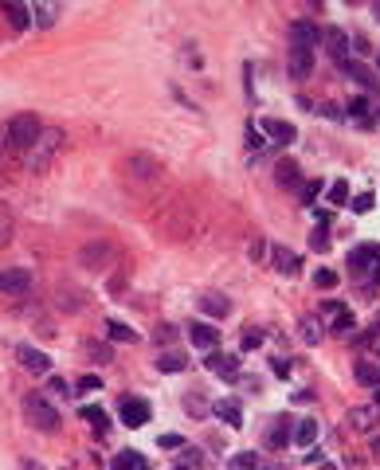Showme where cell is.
Returning <instances> with one entry per match:
<instances>
[{
    "instance_id": "cell-1",
    "label": "cell",
    "mask_w": 380,
    "mask_h": 470,
    "mask_svg": "<svg viewBox=\"0 0 380 470\" xmlns=\"http://www.w3.org/2000/svg\"><path fill=\"white\" fill-rule=\"evenodd\" d=\"M40 133H43V122L36 118V114H16L8 126H0V141H4V153H8V157H28Z\"/></svg>"
},
{
    "instance_id": "cell-2",
    "label": "cell",
    "mask_w": 380,
    "mask_h": 470,
    "mask_svg": "<svg viewBox=\"0 0 380 470\" xmlns=\"http://www.w3.org/2000/svg\"><path fill=\"white\" fill-rule=\"evenodd\" d=\"M63 149V130H43L40 138H36V145H31V153L24 161H28V169L31 172H48L51 169V161L59 157Z\"/></svg>"
},
{
    "instance_id": "cell-3",
    "label": "cell",
    "mask_w": 380,
    "mask_h": 470,
    "mask_svg": "<svg viewBox=\"0 0 380 470\" xmlns=\"http://www.w3.org/2000/svg\"><path fill=\"white\" fill-rule=\"evenodd\" d=\"M24 416H28V423H31L36 431H43V435H51V431L59 427V411L51 408L40 392H31L28 400H24Z\"/></svg>"
},
{
    "instance_id": "cell-4",
    "label": "cell",
    "mask_w": 380,
    "mask_h": 470,
    "mask_svg": "<svg viewBox=\"0 0 380 470\" xmlns=\"http://www.w3.org/2000/svg\"><path fill=\"white\" fill-rule=\"evenodd\" d=\"M31 291V270L28 267H4L0 270V294L8 298H24Z\"/></svg>"
},
{
    "instance_id": "cell-5",
    "label": "cell",
    "mask_w": 380,
    "mask_h": 470,
    "mask_svg": "<svg viewBox=\"0 0 380 470\" xmlns=\"http://www.w3.org/2000/svg\"><path fill=\"white\" fill-rule=\"evenodd\" d=\"M349 270L353 274H369V282H377L380 279V247H357L349 255Z\"/></svg>"
},
{
    "instance_id": "cell-6",
    "label": "cell",
    "mask_w": 380,
    "mask_h": 470,
    "mask_svg": "<svg viewBox=\"0 0 380 470\" xmlns=\"http://www.w3.org/2000/svg\"><path fill=\"white\" fill-rule=\"evenodd\" d=\"M321 43V28L314 20H294L291 24V47H306L314 51Z\"/></svg>"
},
{
    "instance_id": "cell-7",
    "label": "cell",
    "mask_w": 380,
    "mask_h": 470,
    "mask_svg": "<svg viewBox=\"0 0 380 470\" xmlns=\"http://www.w3.org/2000/svg\"><path fill=\"white\" fill-rule=\"evenodd\" d=\"M118 416H122L126 427H145V423H149V404L138 400V396H126L122 408H118Z\"/></svg>"
},
{
    "instance_id": "cell-8",
    "label": "cell",
    "mask_w": 380,
    "mask_h": 470,
    "mask_svg": "<svg viewBox=\"0 0 380 470\" xmlns=\"http://www.w3.org/2000/svg\"><path fill=\"white\" fill-rule=\"evenodd\" d=\"M216 376H224V381H235L240 376V357H231V353H208V360H204Z\"/></svg>"
},
{
    "instance_id": "cell-9",
    "label": "cell",
    "mask_w": 380,
    "mask_h": 470,
    "mask_svg": "<svg viewBox=\"0 0 380 470\" xmlns=\"http://www.w3.org/2000/svg\"><path fill=\"white\" fill-rule=\"evenodd\" d=\"M286 71H291V79H310V71H314V51L291 47V55H286Z\"/></svg>"
},
{
    "instance_id": "cell-10",
    "label": "cell",
    "mask_w": 380,
    "mask_h": 470,
    "mask_svg": "<svg viewBox=\"0 0 380 470\" xmlns=\"http://www.w3.org/2000/svg\"><path fill=\"white\" fill-rule=\"evenodd\" d=\"M126 172H133L138 180H153L161 172V165L153 157H145V153H133V157H126Z\"/></svg>"
},
{
    "instance_id": "cell-11",
    "label": "cell",
    "mask_w": 380,
    "mask_h": 470,
    "mask_svg": "<svg viewBox=\"0 0 380 470\" xmlns=\"http://www.w3.org/2000/svg\"><path fill=\"white\" fill-rule=\"evenodd\" d=\"M106 259H114V247H110V243H87V247H82L79 251V263H82V267H102V263H106Z\"/></svg>"
},
{
    "instance_id": "cell-12",
    "label": "cell",
    "mask_w": 380,
    "mask_h": 470,
    "mask_svg": "<svg viewBox=\"0 0 380 470\" xmlns=\"http://www.w3.org/2000/svg\"><path fill=\"white\" fill-rule=\"evenodd\" d=\"M321 40H326V47H330V55L337 63L349 59V36H345L341 28H326V31H321Z\"/></svg>"
},
{
    "instance_id": "cell-13",
    "label": "cell",
    "mask_w": 380,
    "mask_h": 470,
    "mask_svg": "<svg viewBox=\"0 0 380 470\" xmlns=\"http://www.w3.org/2000/svg\"><path fill=\"white\" fill-rule=\"evenodd\" d=\"M20 365L28 372H36V376H43V372L51 369V357H48V353H40V349H31V345H20Z\"/></svg>"
},
{
    "instance_id": "cell-14",
    "label": "cell",
    "mask_w": 380,
    "mask_h": 470,
    "mask_svg": "<svg viewBox=\"0 0 380 470\" xmlns=\"http://www.w3.org/2000/svg\"><path fill=\"white\" fill-rule=\"evenodd\" d=\"M189 341L196 345V349H212V345L220 341V330H212L208 321H192V325H189Z\"/></svg>"
},
{
    "instance_id": "cell-15",
    "label": "cell",
    "mask_w": 380,
    "mask_h": 470,
    "mask_svg": "<svg viewBox=\"0 0 380 470\" xmlns=\"http://www.w3.org/2000/svg\"><path fill=\"white\" fill-rule=\"evenodd\" d=\"M270 263H275V270H279V274H286V279H291V274H298V255H294L291 247H275V251H270Z\"/></svg>"
},
{
    "instance_id": "cell-16",
    "label": "cell",
    "mask_w": 380,
    "mask_h": 470,
    "mask_svg": "<svg viewBox=\"0 0 380 470\" xmlns=\"http://www.w3.org/2000/svg\"><path fill=\"white\" fill-rule=\"evenodd\" d=\"M337 67H341V75H349V79H357L360 87H377V75H372L369 67H360V63H353V59H341Z\"/></svg>"
},
{
    "instance_id": "cell-17",
    "label": "cell",
    "mask_w": 380,
    "mask_h": 470,
    "mask_svg": "<svg viewBox=\"0 0 380 470\" xmlns=\"http://www.w3.org/2000/svg\"><path fill=\"white\" fill-rule=\"evenodd\" d=\"M200 310L208 314V318H228V314H231V302L224 298V294H204V298H200Z\"/></svg>"
},
{
    "instance_id": "cell-18",
    "label": "cell",
    "mask_w": 380,
    "mask_h": 470,
    "mask_svg": "<svg viewBox=\"0 0 380 470\" xmlns=\"http://www.w3.org/2000/svg\"><path fill=\"white\" fill-rule=\"evenodd\" d=\"M263 130H267V133H270V138H275V141H282V145H286V141H294V138H298V130H294L291 122H279V118H267V122H263Z\"/></svg>"
},
{
    "instance_id": "cell-19",
    "label": "cell",
    "mask_w": 380,
    "mask_h": 470,
    "mask_svg": "<svg viewBox=\"0 0 380 470\" xmlns=\"http://www.w3.org/2000/svg\"><path fill=\"white\" fill-rule=\"evenodd\" d=\"M275 180H279L282 189H298V184H302V172H298V165H294V161H279Z\"/></svg>"
},
{
    "instance_id": "cell-20",
    "label": "cell",
    "mask_w": 380,
    "mask_h": 470,
    "mask_svg": "<svg viewBox=\"0 0 380 470\" xmlns=\"http://www.w3.org/2000/svg\"><path fill=\"white\" fill-rule=\"evenodd\" d=\"M110 470H145V455L141 450H122V455H114Z\"/></svg>"
},
{
    "instance_id": "cell-21",
    "label": "cell",
    "mask_w": 380,
    "mask_h": 470,
    "mask_svg": "<svg viewBox=\"0 0 380 470\" xmlns=\"http://www.w3.org/2000/svg\"><path fill=\"white\" fill-rule=\"evenodd\" d=\"M275 423V427L267 431V447H286V439H291V423L294 420H286V416H282V420H270Z\"/></svg>"
},
{
    "instance_id": "cell-22",
    "label": "cell",
    "mask_w": 380,
    "mask_h": 470,
    "mask_svg": "<svg viewBox=\"0 0 380 470\" xmlns=\"http://www.w3.org/2000/svg\"><path fill=\"white\" fill-rule=\"evenodd\" d=\"M216 416H220L228 427H243V411H240V404H235V400H220V404H216Z\"/></svg>"
},
{
    "instance_id": "cell-23",
    "label": "cell",
    "mask_w": 380,
    "mask_h": 470,
    "mask_svg": "<svg viewBox=\"0 0 380 470\" xmlns=\"http://www.w3.org/2000/svg\"><path fill=\"white\" fill-rule=\"evenodd\" d=\"M318 423H314V420H298V427H294V439H298V447H306V450H310L314 447V443H318Z\"/></svg>"
},
{
    "instance_id": "cell-24",
    "label": "cell",
    "mask_w": 380,
    "mask_h": 470,
    "mask_svg": "<svg viewBox=\"0 0 380 470\" xmlns=\"http://www.w3.org/2000/svg\"><path fill=\"white\" fill-rule=\"evenodd\" d=\"M0 8H4V16L12 20V28H28V24H31V8H28V4H12V0H8V4H0Z\"/></svg>"
},
{
    "instance_id": "cell-25",
    "label": "cell",
    "mask_w": 380,
    "mask_h": 470,
    "mask_svg": "<svg viewBox=\"0 0 380 470\" xmlns=\"http://www.w3.org/2000/svg\"><path fill=\"white\" fill-rule=\"evenodd\" d=\"M106 333H110V341H126V345H133V341H138V333L130 330V325H126V321H106Z\"/></svg>"
},
{
    "instance_id": "cell-26",
    "label": "cell",
    "mask_w": 380,
    "mask_h": 470,
    "mask_svg": "<svg viewBox=\"0 0 380 470\" xmlns=\"http://www.w3.org/2000/svg\"><path fill=\"white\" fill-rule=\"evenodd\" d=\"M31 16H36V24L51 28V24L59 20V4H31Z\"/></svg>"
},
{
    "instance_id": "cell-27",
    "label": "cell",
    "mask_w": 380,
    "mask_h": 470,
    "mask_svg": "<svg viewBox=\"0 0 380 470\" xmlns=\"http://www.w3.org/2000/svg\"><path fill=\"white\" fill-rule=\"evenodd\" d=\"M333 333H337V337H349L353 330H357V318H353V310H341L337 318H333V325H330Z\"/></svg>"
},
{
    "instance_id": "cell-28",
    "label": "cell",
    "mask_w": 380,
    "mask_h": 470,
    "mask_svg": "<svg viewBox=\"0 0 380 470\" xmlns=\"http://www.w3.org/2000/svg\"><path fill=\"white\" fill-rule=\"evenodd\" d=\"M372 420H377V416H372V408H353L349 411V427L353 431H369Z\"/></svg>"
},
{
    "instance_id": "cell-29",
    "label": "cell",
    "mask_w": 380,
    "mask_h": 470,
    "mask_svg": "<svg viewBox=\"0 0 380 470\" xmlns=\"http://www.w3.org/2000/svg\"><path fill=\"white\" fill-rule=\"evenodd\" d=\"M357 381L369 384V388H380V369H372L369 360H357Z\"/></svg>"
},
{
    "instance_id": "cell-30",
    "label": "cell",
    "mask_w": 380,
    "mask_h": 470,
    "mask_svg": "<svg viewBox=\"0 0 380 470\" xmlns=\"http://www.w3.org/2000/svg\"><path fill=\"white\" fill-rule=\"evenodd\" d=\"M59 306H63V310H82L79 291H75V286H59Z\"/></svg>"
},
{
    "instance_id": "cell-31",
    "label": "cell",
    "mask_w": 380,
    "mask_h": 470,
    "mask_svg": "<svg viewBox=\"0 0 380 470\" xmlns=\"http://www.w3.org/2000/svg\"><path fill=\"white\" fill-rule=\"evenodd\" d=\"M79 416H82V420H87L94 431H106V411H102V408H82Z\"/></svg>"
},
{
    "instance_id": "cell-32",
    "label": "cell",
    "mask_w": 380,
    "mask_h": 470,
    "mask_svg": "<svg viewBox=\"0 0 380 470\" xmlns=\"http://www.w3.org/2000/svg\"><path fill=\"white\" fill-rule=\"evenodd\" d=\"M157 369L161 372H180L184 369V357H180V353H165V357H157Z\"/></svg>"
},
{
    "instance_id": "cell-33",
    "label": "cell",
    "mask_w": 380,
    "mask_h": 470,
    "mask_svg": "<svg viewBox=\"0 0 380 470\" xmlns=\"http://www.w3.org/2000/svg\"><path fill=\"white\" fill-rule=\"evenodd\" d=\"M302 337L310 341V345H318V341H321V325L314 318H306V321H302Z\"/></svg>"
},
{
    "instance_id": "cell-34",
    "label": "cell",
    "mask_w": 380,
    "mask_h": 470,
    "mask_svg": "<svg viewBox=\"0 0 380 470\" xmlns=\"http://www.w3.org/2000/svg\"><path fill=\"white\" fill-rule=\"evenodd\" d=\"M314 282H318L321 291H333V286H337V270H318V274H314Z\"/></svg>"
},
{
    "instance_id": "cell-35",
    "label": "cell",
    "mask_w": 380,
    "mask_h": 470,
    "mask_svg": "<svg viewBox=\"0 0 380 470\" xmlns=\"http://www.w3.org/2000/svg\"><path fill=\"white\" fill-rule=\"evenodd\" d=\"M255 467H259V459H255L251 450H247V455H235V459H231V470H255Z\"/></svg>"
},
{
    "instance_id": "cell-36",
    "label": "cell",
    "mask_w": 380,
    "mask_h": 470,
    "mask_svg": "<svg viewBox=\"0 0 380 470\" xmlns=\"http://www.w3.org/2000/svg\"><path fill=\"white\" fill-rule=\"evenodd\" d=\"M4 243H12V216L0 208V247H4Z\"/></svg>"
},
{
    "instance_id": "cell-37",
    "label": "cell",
    "mask_w": 380,
    "mask_h": 470,
    "mask_svg": "<svg viewBox=\"0 0 380 470\" xmlns=\"http://www.w3.org/2000/svg\"><path fill=\"white\" fill-rule=\"evenodd\" d=\"M345 200H349V184H345V180H337V184L330 189V204H345Z\"/></svg>"
},
{
    "instance_id": "cell-38",
    "label": "cell",
    "mask_w": 380,
    "mask_h": 470,
    "mask_svg": "<svg viewBox=\"0 0 380 470\" xmlns=\"http://www.w3.org/2000/svg\"><path fill=\"white\" fill-rule=\"evenodd\" d=\"M310 247H314V251H330V231L318 228V231L310 235Z\"/></svg>"
},
{
    "instance_id": "cell-39",
    "label": "cell",
    "mask_w": 380,
    "mask_h": 470,
    "mask_svg": "<svg viewBox=\"0 0 380 470\" xmlns=\"http://www.w3.org/2000/svg\"><path fill=\"white\" fill-rule=\"evenodd\" d=\"M153 341H161V345H169V341H177V325H157Z\"/></svg>"
},
{
    "instance_id": "cell-40",
    "label": "cell",
    "mask_w": 380,
    "mask_h": 470,
    "mask_svg": "<svg viewBox=\"0 0 380 470\" xmlns=\"http://www.w3.org/2000/svg\"><path fill=\"white\" fill-rule=\"evenodd\" d=\"M263 345V330H247L243 333V349H259Z\"/></svg>"
},
{
    "instance_id": "cell-41",
    "label": "cell",
    "mask_w": 380,
    "mask_h": 470,
    "mask_svg": "<svg viewBox=\"0 0 380 470\" xmlns=\"http://www.w3.org/2000/svg\"><path fill=\"white\" fill-rule=\"evenodd\" d=\"M184 408H189L192 416H204V400L196 396V392H192V396H184Z\"/></svg>"
},
{
    "instance_id": "cell-42",
    "label": "cell",
    "mask_w": 380,
    "mask_h": 470,
    "mask_svg": "<svg viewBox=\"0 0 380 470\" xmlns=\"http://www.w3.org/2000/svg\"><path fill=\"white\" fill-rule=\"evenodd\" d=\"M372 204H377V200H372V192H360L357 200H353V212H369Z\"/></svg>"
},
{
    "instance_id": "cell-43",
    "label": "cell",
    "mask_w": 380,
    "mask_h": 470,
    "mask_svg": "<svg viewBox=\"0 0 380 470\" xmlns=\"http://www.w3.org/2000/svg\"><path fill=\"white\" fill-rule=\"evenodd\" d=\"M102 388V381H98V376H94V372H90V376H82V381H79V392H98Z\"/></svg>"
},
{
    "instance_id": "cell-44",
    "label": "cell",
    "mask_w": 380,
    "mask_h": 470,
    "mask_svg": "<svg viewBox=\"0 0 380 470\" xmlns=\"http://www.w3.org/2000/svg\"><path fill=\"white\" fill-rule=\"evenodd\" d=\"M90 357H98V365H110V349L106 345H90Z\"/></svg>"
},
{
    "instance_id": "cell-45",
    "label": "cell",
    "mask_w": 380,
    "mask_h": 470,
    "mask_svg": "<svg viewBox=\"0 0 380 470\" xmlns=\"http://www.w3.org/2000/svg\"><path fill=\"white\" fill-rule=\"evenodd\" d=\"M318 192H321V184H318V180H314V184H302V200H306V204H314V196H318Z\"/></svg>"
},
{
    "instance_id": "cell-46",
    "label": "cell",
    "mask_w": 380,
    "mask_h": 470,
    "mask_svg": "<svg viewBox=\"0 0 380 470\" xmlns=\"http://www.w3.org/2000/svg\"><path fill=\"white\" fill-rule=\"evenodd\" d=\"M247 145H251V149H263L267 141H263V133H259V130H251V126H247Z\"/></svg>"
},
{
    "instance_id": "cell-47",
    "label": "cell",
    "mask_w": 380,
    "mask_h": 470,
    "mask_svg": "<svg viewBox=\"0 0 380 470\" xmlns=\"http://www.w3.org/2000/svg\"><path fill=\"white\" fill-rule=\"evenodd\" d=\"M161 447H165V450H177V447H184V443H180V435H161Z\"/></svg>"
},
{
    "instance_id": "cell-48",
    "label": "cell",
    "mask_w": 380,
    "mask_h": 470,
    "mask_svg": "<svg viewBox=\"0 0 380 470\" xmlns=\"http://www.w3.org/2000/svg\"><path fill=\"white\" fill-rule=\"evenodd\" d=\"M51 392H59V396H71V384L63 376H51Z\"/></svg>"
},
{
    "instance_id": "cell-49",
    "label": "cell",
    "mask_w": 380,
    "mask_h": 470,
    "mask_svg": "<svg viewBox=\"0 0 380 470\" xmlns=\"http://www.w3.org/2000/svg\"><path fill=\"white\" fill-rule=\"evenodd\" d=\"M365 110H369V102H365V98H353V102H349V114H353V118H360Z\"/></svg>"
},
{
    "instance_id": "cell-50",
    "label": "cell",
    "mask_w": 380,
    "mask_h": 470,
    "mask_svg": "<svg viewBox=\"0 0 380 470\" xmlns=\"http://www.w3.org/2000/svg\"><path fill=\"white\" fill-rule=\"evenodd\" d=\"M270 369L279 372V376H286V372H291V360H286V357H279V360H275V365H270Z\"/></svg>"
},
{
    "instance_id": "cell-51",
    "label": "cell",
    "mask_w": 380,
    "mask_h": 470,
    "mask_svg": "<svg viewBox=\"0 0 380 470\" xmlns=\"http://www.w3.org/2000/svg\"><path fill=\"white\" fill-rule=\"evenodd\" d=\"M321 470H337V467H330V462H321Z\"/></svg>"
},
{
    "instance_id": "cell-52",
    "label": "cell",
    "mask_w": 380,
    "mask_h": 470,
    "mask_svg": "<svg viewBox=\"0 0 380 470\" xmlns=\"http://www.w3.org/2000/svg\"><path fill=\"white\" fill-rule=\"evenodd\" d=\"M372 12H377V20H380V4H372Z\"/></svg>"
},
{
    "instance_id": "cell-53",
    "label": "cell",
    "mask_w": 380,
    "mask_h": 470,
    "mask_svg": "<svg viewBox=\"0 0 380 470\" xmlns=\"http://www.w3.org/2000/svg\"><path fill=\"white\" fill-rule=\"evenodd\" d=\"M377 404H380V388H377Z\"/></svg>"
},
{
    "instance_id": "cell-54",
    "label": "cell",
    "mask_w": 380,
    "mask_h": 470,
    "mask_svg": "<svg viewBox=\"0 0 380 470\" xmlns=\"http://www.w3.org/2000/svg\"><path fill=\"white\" fill-rule=\"evenodd\" d=\"M177 470H189V467H177Z\"/></svg>"
},
{
    "instance_id": "cell-55",
    "label": "cell",
    "mask_w": 380,
    "mask_h": 470,
    "mask_svg": "<svg viewBox=\"0 0 380 470\" xmlns=\"http://www.w3.org/2000/svg\"><path fill=\"white\" fill-rule=\"evenodd\" d=\"M377 353H380V345H377Z\"/></svg>"
}]
</instances>
